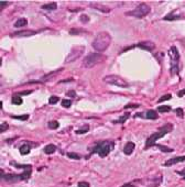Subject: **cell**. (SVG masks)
<instances>
[{"label": "cell", "mask_w": 185, "mask_h": 187, "mask_svg": "<svg viewBox=\"0 0 185 187\" xmlns=\"http://www.w3.org/2000/svg\"><path fill=\"white\" fill-rule=\"evenodd\" d=\"M177 174H181V175H184L185 176V168H184V170H181V172H176Z\"/></svg>", "instance_id": "obj_41"}, {"label": "cell", "mask_w": 185, "mask_h": 187, "mask_svg": "<svg viewBox=\"0 0 185 187\" xmlns=\"http://www.w3.org/2000/svg\"><path fill=\"white\" fill-rule=\"evenodd\" d=\"M184 95H185V88H184V89H182L181 91H179V93H177V96H179V97H183Z\"/></svg>", "instance_id": "obj_37"}, {"label": "cell", "mask_w": 185, "mask_h": 187, "mask_svg": "<svg viewBox=\"0 0 185 187\" xmlns=\"http://www.w3.org/2000/svg\"><path fill=\"white\" fill-rule=\"evenodd\" d=\"M111 36L107 32H99L95 36L94 41H93V47L96 50L97 52H104L108 49L110 45Z\"/></svg>", "instance_id": "obj_1"}, {"label": "cell", "mask_w": 185, "mask_h": 187, "mask_svg": "<svg viewBox=\"0 0 185 187\" xmlns=\"http://www.w3.org/2000/svg\"><path fill=\"white\" fill-rule=\"evenodd\" d=\"M168 54H170V57H171V63H172V66H171V75L174 76V75H176L179 73V53L177 51L176 46H172L168 51Z\"/></svg>", "instance_id": "obj_6"}, {"label": "cell", "mask_w": 185, "mask_h": 187, "mask_svg": "<svg viewBox=\"0 0 185 187\" xmlns=\"http://www.w3.org/2000/svg\"><path fill=\"white\" fill-rule=\"evenodd\" d=\"M184 161H185V155H183V156L173 157V159L168 160V161L164 163V166H171V165L177 164V163H179V162H184Z\"/></svg>", "instance_id": "obj_12"}, {"label": "cell", "mask_w": 185, "mask_h": 187, "mask_svg": "<svg viewBox=\"0 0 185 187\" xmlns=\"http://www.w3.org/2000/svg\"><path fill=\"white\" fill-rule=\"evenodd\" d=\"M121 187H135L133 185H131V184H124V185H122Z\"/></svg>", "instance_id": "obj_40"}, {"label": "cell", "mask_w": 185, "mask_h": 187, "mask_svg": "<svg viewBox=\"0 0 185 187\" xmlns=\"http://www.w3.org/2000/svg\"><path fill=\"white\" fill-rule=\"evenodd\" d=\"M7 129H8V123H6V122H5V123H1V126H0V132L2 133V132H5Z\"/></svg>", "instance_id": "obj_34"}, {"label": "cell", "mask_w": 185, "mask_h": 187, "mask_svg": "<svg viewBox=\"0 0 185 187\" xmlns=\"http://www.w3.org/2000/svg\"><path fill=\"white\" fill-rule=\"evenodd\" d=\"M47 127L52 130H55L57 129L58 127H60V123H58L56 120H52V121H49V123H47Z\"/></svg>", "instance_id": "obj_20"}, {"label": "cell", "mask_w": 185, "mask_h": 187, "mask_svg": "<svg viewBox=\"0 0 185 187\" xmlns=\"http://www.w3.org/2000/svg\"><path fill=\"white\" fill-rule=\"evenodd\" d=\"M30 144L28 143H25V144H22V146H20V153L22 154V155H27V154L30 152Z\"/></svg>", "instance_id": "obj_17"}, {"label": "cell", "mask_w": 185, "mask_h": 187, "mask_svg": "<svg viewBox=\"0 0 185 187\" xmlns=\"http://www.w3.org/2000/svg\"><path fill=\"white\" fill-rule=\"evenodd\" d=\"M71 105H72V101L68 100V99H63V100H62V106H63V107L69 108L71 107Z\"/></svg>", "instance_id": "obj_30"}, {"label": "cell", "mask_w": 185, "mask_h": 187, "mask_svg": "<svg viewBox=\"0 0 185 187\" xmlns=\"http://www.w3.org/2000/svg\"><path fill=\"white\" fill-rule=\"evenodd\" d=\"M150 11H151V8H150L149 5H146V3H140L137 8L133 9L130 12H127L126 14L127 16H135V18H138V19H142V18H144V16L150 13Z\"/></svg>", "instance_id": "obj_5"}, {"label": "cell", "mask_w": 185, "mask_h": 187, "mask_svg": "<svg viewBox=\"0 0 185 187\" xmlns=\"http://www.w3.org/2000/svg\"><path fill=\"white\" fill-rule=\"evenodd\" d=\"M13 119H17V120H28L29 115H22V116H12Z\"/></svg>", "instance_id": "obj_28"}, {"label": "cell", "mask_w": 185, "mask_h": 187, "mask_svg": "<svg viewBox=\"0 0 185 187\" xmlns=\"http://www.w3.org/2000/svg\"><path fill=\"white\" fill-rule=\"evenodd\" d=\"M129 116H130V113L128 112V113H124V116H122L121 118L119 119V120H116V121H113V123H124V121L127 120L128 118H129Z\"/></svg>", "instance_id": "obj_23"}, {"label": "cell", "mask_w": 185, "mask_h": 187, "mask_svg": "<svg viewBox=\"0 0 185 187\" xmlns=\"http://www.w3.org/2000/svg\"><path fill=\"white\" fill-rule=\"evenodd\" d=\"M88 131H89V127L87 126V124H85V126H83L80 129L76 130L75 133H76V134H83V133H86V132H88Z\"/></svg>", "instance_id": "obj_21"}, {"label": "cell", "mask_w": 185, "mask_h": 187, "mask_svg": "<svg viewBox=\"0 0 185 187\" xmlns=\"http://www.w3.org/2000/svg\"><path fill=\"white\" fill-rule=\"evenodd\" d=\"M172 130H173V124H171V123H166V124H164V126L161 127V128H159V131L152 133V134L146 139L144 148H151V146L155 145V142H157L159 139L163 138L166 133L171 132Z\"/></svg>", "instance_id": "obj_2"}, {"label": "cell", "mask_w": 185, "mask_h": 187, "mask_svg": "<svg viewBox=\"0 0 185 187\" xmlns=\"http://www.w3.org/2000/svg\"><path fill=\"white\" fill-rule=\"evenodd\" d=\"M135 148V143H133V142H128L124 148V153L126 154V155H130V154L133 152Z\"/></svg>", "instance_id": "obj_13"}, {"label": "cell", "mask_w": 185, "mask_h": 187, "mask_svg": "<svg viewBox=\"0 0 185 187\" xmlns=\"http://www.w3.org/2000/svg\"><path fill=\"white\" fill-rule=\"evenodd\" d=\"M102 60H104V56L100 53H89L88 55H86L84 57L83 66L85 68H91L99 62H102Z\"/></svg>", "instance_id": "obj_4"}, {"label": "cell", "mask_w": 185, "mask_h": 187, "mask_svg": "<svg viewBox=\"0 0 185 187\" xmlns=\"http://www.w3.org/2000/svg\"><path fill=\"white\" fill-rule=\"evenodd\" d=\"M183 14H174V12H171V13H168V16H164V19L165 21H172V20H179V18H183Z\"/></svg>", "instance_id": "obj_14"}, {"label": "cell", "mask_w": 185, "mask_h": 187, "mask_svg": "<svg viewBox=\"0 0 185 187\" xmlns=\"http://www.w3.org/2000/svg\"><path fill=\"white\" fill-rule=\"evenodd\" d=\"M66 96L68 97H76V93H75V90H69L68 93H66Z\"/></svg>", "instance_id": "obj_36"}, {"label": "cell", "mask_w": 185, "mask_h": 187, "mask_svg": "<svg viewBox=\"0 0 185 187\" xmlns=\"http://www.w3.org/2000/svg\"><path fill=\"white\" fill-rule=\"evenodd\" d=\"M85 52V46H82V45H76V46H73L71 52L68 53V55L65 58V63H72L75 62L76 60L83 55V53Z\"/></svg>", "instance_id": "obj_7"}, {"label": "cell", "mask_w": 185, "mask_h": 187, "mask_svg": "<svg viewBox=\"0 0 185 187\" xmlns=\"http://www.w3.org/2000/svg\"><path fill=\"white\" fill-rule=\"evenodd\" d=\"M80 21L83 22V23H87V22L89 21V18H88V16H86V14H82L80 16Z\"/></svg>", "instance_id": "obj_33"}, {"label": "cell", "mask_w": 185, "mask_h": 187, "mask_svg": "<svg viewBox=\"0 0 185 187\" xmlns=\"http://www.w3.org/2000/svg\"><path fill=\"white\" fill-rule=\"evenodd\" d=\"M131 107L137 108V107H139V105H127V106H124V108H126V109H128V108H131Z\"/></svg>", "instance_id": "obj_38"}, {"label": "cell", "mask_w": 185, "mask_h": 187, "mask_svg": "<svg viewBox=\"0 0 185 187\" xmlns=\"http://www.w3.org/2000/svg\"><path fill=\"white\" fill-rule=\"evenodd\" d=\"M67 156L71 157V159H75V160L80 159V155H78V154H76V153H72V152H68V153H67Z\"/></svg>", "instance_id": "obj_31"}, {"label": "cell", "mask_w": 185, "mask_h": 187, "mask_svg": "<svg viewBox=\"0 0 185 187\" xmlns=\"http://www.w3.org/2000/svg\"><path fill=\"white\" fill-rule=\"evenodd\" d=\"M58 100H60V98H58L57 96H51L50 99H49V104H51V105L57 104Z\"/></svg>", "instance_id": "obj_29"}, {"label": "cell", "mask_w": 185, "mask_h": 187, "mask_svg": "<svg viewBox=\"0 0 185 187\" xmlns=\"http://www.w3.org/2000/svg\"><path fill=\"white\" fill-rule=\"evenodd\" d=\"M56 151V146L54 144H49L44 148V153L46 154H53Z\"/></svg>", "instance_id": "obj_18"}, {"label": "cell", "mask_w": 185, "mask_h": 187, "mask_svg": "<svg viewBox=\"0 0 185 187\" xmlns=\"http://www.w3.org/2000/svg\"><path fill=\"white\" fill-rule=\"evenodd\" d=\"M157 111H159V112H162V113L170 112V111H171V107H168V106H161V107L157 108Z\"/></svg>", "instance_id": "obj_24"}, {"label": "cell", "mask_w": 185, "mask_h": 187, "mask_svg": "<svg viewBox=\"0 0 185 187\" xmlns=\"http://www.w3.org/2000/svg\"><path fill=\"white\" fill-rule=\"evenodd\" d=\"M113 142L111 141H102L98 142L94 148H91V153H97L100 157H106L110 151L113 150Z\"/></svg>", "instance_id": "obj_3"}, {"label": "cell", "mask_w": 185, "mask_h": 187, "mask_svg": "<svg viewBox=\"0 0 185 187\" xmlns=\"http://www.w3.org/2000/svg\"><path fill=\"white\" fill-rule=\"evenodd\" d=\"M137 46L140 47V49H142V50H146V51H150V52H151V51H153V50H154L155 45H154V43H153V42L142 41V42H140V43L137 44Z\"/></svg>", "instance_id": "obj_10"}, {"label": "cell", "mask_w": 185, "mask_h": 187, "mask_svg": "<svg viewBox=\"0 0 185 187\" xmlns=\"http://www.w3.org/2000/svg\"><path fill=\"white\" fill-rule=\"evenodd\" d=\"M172 98V95L171 94H166V95H164V96L160 97V99L157 100V102H162V101H165V100H168V99Z\"/></svg>", "instance_id": "obj_27"}, {"label": "cell", "mask_w": 185, "mask_h": 187, "mask_svg": "<svg viewBox=\"0 0 185 187\" xmlns=\"http://www.w3.org/2000/svg\"><path fill=\"white\" fill-rule=\"evenodd\" d=\"M91 8L97 9V10L102 11V12H104V13H108V12H110V9L108 8V7H106V6H102V5H93V3H91Z\"/></svg>", "instance_id": "obj_15"}, {"label": "cell", "mask_w": 185, "mask_h": 187, "mask_svg": "<svg viewBox=\"0 0 185 187\" xmlns=\"http://www.w3.org/2000/svg\"><path fill=\"white\" fill-rule=\"evenodd\" d=\"M78 187H89V184L87 182H80L78 183Z\"/></svg>", "instance_id": "obj_35"}, {"label": "cell", "mask_w": 185, "mask_h": 187, "mask_svg": "<svg viewBox=\"0 0 185 187\" xmlns=\"http://www.w3.org/2000/svg\"><path fill=\"white\" fill-rule=\"evenodd\" d=\"M157 146L159 148H160V150H161L162 152H164V153H171V152L174 151L173 148H168V146H165V145H161V144H157Z\"/></svg>", "instance_id": "obj_22"}, {"label": "cell", "mask_w": 185, "mask_h": 187, "mask_svg": "<svg viewBox=\"0 0 185 187\" xmlns=\"http://www.w3.org/2000/svg\"><path fill=\"white\" fill-rule=\"evenodd\" d=\"M12 104L13 105H21L22 104V98L19 96H13L12 97Z\"/></svg>", "instance_id": "obj_25"}, {"label": "cell", "mask_w": 185, "mask_h": 187, "mask_svg": "<svg viewBox=\"0 0 185 187\" xmlns=\"http://www.w3.org/2000/svg\"><path fill=\"white\" fill-rule=\"evenodd\" d=\"M35 31H31V30H21L17 31L11 34V36H18V38H28V36H32L35 34Z\"/></svg>", "instance_id": "obj_9"}, {"label": "cell", "mask_w": 185, "mask_h": 187, "mask_svg": "<svg viewBox=\"0 0 185 187\" xmlns=\"http://www.w3.org/2000/svg\"><path fill=\"white\" fill-rule=\"evenodd\" d=\"M42 9H44V10H47V11H54L57 9V5H56V2L46 3V5L42 6Z\"/></svg>", "instance_id": "obj_16"}, {"label": "cell", "mask_w": 185, "mask_h": 187, "mask_svg": "<svg viewBox=\"0 0 185 187\" xmlns=\"http://www.w3.org/2000/svg\"><path fill=\"white\" fill-rule=\"evenodd\" d=\"M104 82H107V84H110V85L118 86V87L121 88H127L128 87V82L121 78L120 76H117V75H108L104 78Z\"/></svg>", "instance_id": "obj_8"}, {"label": "cell", "mask_w": 185, "mask_h": 187, "mask_svg": "<svg viewBox=\"0 0 185 187\" xmlns=\"http://www.w3.org/2000/svg\"><path fill=\"white\" fill-rule=\"evenodd\" d=\"M27 24H28L27 19H19V20H17V21H16L14 27H16V28H22V27H25Z\"/></svg>", "instance_id": "obj_19"}, {"label": "cell", "mask_w": 185, "mask_h": 187, "mask_svg": "<svg viewBox=\"0 0 185 187\" xmlns=\"http://www.w3.org/2000/svg\"><path fill=\"white\" fill-rule=\"evenodd\" d=\"M144 116V118L149 119V120H157L159 118V116H157V112L154 111V110H148L146 113H137L135 116Z\"/></svg>", "instance_id": "obj_11"}, {"label": "cell", "mask_w": 185, "mask_h": 187, "mask_svg": "<svg viewBox=\"0 0 185 187\" xmlns=\"http://www.w3.org/2000/svg\"><path fill=\"white\" fill-rule=\"evenodd\" d=\"M175 112H176L177 117H179V118H183V116H184V111H183L182 108H177V109L175 110Z\"/></svg>", "instance_id": "obj_32"}, {"label": "cell", "mask_w": 185, "mask_h": 187, "mask_svg": "<svg viewBox=\"0 0 185 187\" xmlns=\"http://www.w3.org/2000/svg\"><path fill=\"white\" fill-rule=\"evenodd\" d=\"M62 69H63V68H60V69H58V71H55V72H53L52 74H50V75H46V76H44V77H43V80H47V79H51V78H52L53 76H55L56 74H58V72H61Z\"/></svg>", "instance_id": "obj_26"}, {"label": "cell", "mask_w": 185, "mask_h": 187, "mask_svg": "<svg viewBox=\"0 0 185 187\" xmlns=\"http://www.w3.org/2000/svg\"><path fill=\"white\" fill-rule=\"evenodd\" d=\"M0 5H1V10H2L3 7H6V6L8 5V1H1V2H0Z\"/></svg>", "instance_id": "obj_39"}]
</instances>
